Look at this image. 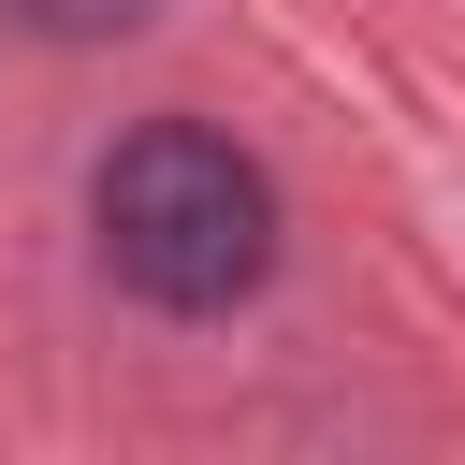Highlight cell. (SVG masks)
<instances>
[{
	"instance_id": "2",
	"label": "cell",
	"mask_w": 465,
	"mask_h": 465,
	"mask_svg": "<svg viewBox=\"0 0 465 465\" xmlns=\"http://www.w3.org/2000/svg\"><path fill=\"white\" fill-rule=\"evenodd\" d=\"M29 44H116V29H145L160 0H0Z\"/></svg>"
},
{
	"instance_id": "1",
	"label": "cell",
	"mask_w": 465,
	"mask_h": 465,
	"mask_svg": "<svg viewBox=\"0 0 465 465\" xmlns=\"http://www.w3.org/2000/svg\"><path fill=\"white\" fill-rule=\"evenodd\" d=\"M87 218H102L116 291L160 305V320H232V305L276 276V189H262V160H247L232 131H203V116L116 131L102 174H87Z\"/></svg>"
}]
</instances>
